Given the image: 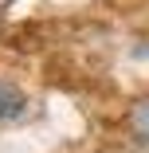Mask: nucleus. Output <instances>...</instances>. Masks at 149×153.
<instances>
[{"label":"nucleus","mask_w":149,"mask_h":153,"mask_svg":"<svg viewBox=\"0 0 149 153\" xmlns=\"http://www.w3.org/2000/svg\"><path fill=\"white\" fill-rule=\"evenodd\" d=\"M130 130H133V137H137V141H145V145H149V98L133 106V114H130Z\"/></svg>","instance_id":"f03ea898"},{"label":"nucleus","mask_w":149,"mask_h":153,"mask_svg":"<svg viewBox=\"0 0 149 153\" xmlns=\"http://www.w3.org/2000/svg\"><path fill=\"white\" fill-rule=\"evenodd\" d=\"M24 114H27V94H24L16 82L0 79V122H16Z\"/></svg>","instance_id":"f257e3e1"}]
</instances>
